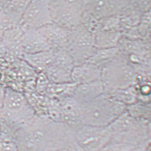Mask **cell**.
<instances>
[{
	"label": "cell",
	"mask_w": 151,
	"mask_h": 151,
	"mask_svg": "<svg viewBox=\"0 0 151 151\" xmlns=\"http://www.w3.org/2000/svg\"><path fill=\"white\" fill-rule=\"evenodd\" d=\"M14 141L18 151H57L72 148L76 144L73 128L38 115L17 130Z\"/></svg>",
	"instance_id": "cell-1"
},
{
	"label": "cell",
	"mask_w": 151,
	"mask_h": 151,
	"mask_svg": "<svg viewBox=\"0 0 151 151\" xmlns=\"http://www.w3.org/2000/svg\"><path fill=\"white\" fill-rule=\"evenodd\" d=\"M126 109L124 105L113 100L104 93L89 102L82 103L80 125L107 127L125 112Z\"/></svg>",
	"instance_id": "cell-2"
},
{
	"label": "cell",
	"mask_w": 151,
	"mask_h": 151,
	"mask_svg": "<svg viewBox=\"0 0 151 151\" xmlns=\"http://www.w3.org/2000/svg\"><path fill=\"white\" fill-rule=\"evenodd\" d=\"M108 126L111 142L139 144L151 140V121L134 118L126 111Z\"/></svg>",
	"instance_id": "cell-3"
},
{
	"label": "cell",
	"mask_w": 151,
	"mask_h": 151,
	"mask_svg": "<svg viewBox=\"0 0 151 151\" xmlns=\"http://www.w3.org/2000/svg\"><path fill=\"white\" fill-rule=\"evenodd\" d=\"M37 116L25 96L20 92L7 88L5 90L3 106L0 118L16 130L31 122Z\"/></svg>",
	"instance_id": "cell-4"
},
{
	"label": "cell",
	"mask_w": 151,
	"mask_h": 151,
	"mask_svg": "<svg viewBox=\"0 0 151 151\" xmlns=\"http://www.w3.org/2000/svg\"><path fill=\"white\" fill-rule=\"evenodd\" d=\"M101 80L106 92L136 85L137 75L125 57L119 52L111 62L101 68Z\"/></svg>",
	"instance_id": "cell-5"
},
{
	"label": "cell",
	"mask_w": 151,
	"mask_h": 151,
	"mask_svg": "<svg viewBox=\"0 0 151 151\" xmlns=\"http://www.w3.org/2000/svg\"><path fill=\"white\" fill-rule=\"evenodd\" d=\"M52 22L72 29L82 22L84 1H49Z\"/></svg>",
	"instance_id": "cell-6"
},
{
	"label": "cell",
	"mask_w": 151,
	"mask_h": 151,
	"mask_svg": "<svg viewBox=\"0 0 151 151\" xmlns=\"http://www.w3.org/2000/svg\"><path fill=\"white\" fill-rule=\"evenodd\" d=\"M97 49L94 35L84 25L70 29L66 50L72 57L76 66L87 62Z\"/></svg>",
	"instance_id": "cell-7"
},
{
	"label": "cell",
	"mask_w": 151,
	"mask_h": 151,
	"mask_svg": "<svg viewBox=\"0 0 151 151\" xmlns=\"http://www.w3.org/2000/svg\"><path fill=\"white\" fill-rule=\"evenodd\" d=\"M74 130L76 142L84 151H101L112 141L109 126H80Z\"/></svg>",
	"instance_id": "cell-8"
},
{
	"label": "cell",
	"mask_w": 151,
	"mask_h": 151,
	"mask_svg": "<svg viewBox=\"0 0 151 151\" xmlns=\"http://www.w3.org/2000/svg\"><path fill=\"white\" fill-rule=\"evenodd\" d=\"M51 23L49 1H30L19 26L25 31L38 29Z\"/></svg>",
	"instance_id": "cell-9"
},
{
	"label": "cell",
	"mask_w": 151,
	"mask_h": 151,
	"mask_svg": "<svg viewBox=\"0 0 151 151\" xmlns=\"http://www.w3.org/2000/svg\"><path fill=\"white\" fill-rule=\"evenodd\" d=\"M130 1H84L82 22L120 14Z\"/></svg>",
	"instance_id": "cell-10"
},
{
	"label": "cell",
	"mask_w": 151,
	"mask_h": 151,
	"mask_svg": "<svg viewBox=\"0 0 151 151\" xmlns=\"http://www.w3.org/2000/svg\"><path fill=\"white\" fill-rule=\"evenodd\" d=\"M37 30L45 37L52 50H66L70 30L53 23L45 26Z\"/></svg>",
	"instance_id": "cell-11"
},
{
	"label": "cell",
	"mask_w": 151,
	"mask_h": 151,
	"mask_svg": "<svg viewBox=\"0 0 151 151\" xmlns=\"http://www.w3.org/2000/svg\"><path fill=\"white\" fill-rule=\"evenodd\" d=\"M22 53H35L52 50L45 37L37 29L24 31L21 38Z\"/></svg>",
	"instance_id": "cell-12"
},
{
	"label": "cell",
	"mask_w": 151,
	"mask_h": 151,
	"mask_svg": "<svg viewBox=\"0 0 151 151\" xmlns=\"http://www.w3.org/2000/svg\"><path fill=\"white\" fill-rule=\"evenodd\" d=\"M30 1H0V6L10 28L19 25Z\"/></svg>",
	"instance_id": "cell-13"
},
{
	"label": "cell",
	"mask_w": 151,
	"mask_h": 151,
	"mask_svg": "<svg viewBox=\"0 0 151 151\" xmlns=\"http://www.w3.org/2000/svg\"><path fill=\"white\" fill-rule=\"evenodd\" d=\"M101 68L88 62L75 66L71 72L72 81L82 84L100 80Z\"/></svg>",
	"instance_id": "cell-14"
},
{
	"label": "cell",
	"mask_w": 151,
	"mask_h": 151,
	"mask_svg": "<svg viewBox=\"0 0 151 151\" xmlns=\"http://www.w3.org/2000/svg\"><path fill=\"white\" fill-rule=\"evenodd\" d=\"M105 92L102 81L100 80L78 84L76 87L73 97L82 103L95 99Z\"/></svg>",
	"instance_id": "cell-15"
},
{
	"label": "cell",
	"mask_w": 151,
	"mask_h": 151,
	"mask_svg": "<svg viewBox=\"0 0 151 151\" xmlns=\"http://www.w3.org/2000/svg\"><path fill=\"white\" fill-rule=\"evenodd\" d=\"M22 59L38 73L43 72L50 66L55 58L53 50L35 53H22Z\"/></svg>",
	"instance_id": "cell-16"
},
{
	"label": "cell",
	"mask_w": 151,
	"mask_h": 151,
	"mask_svg": "<svg viewBox=\"0 0 151 151\" xmlns=\"http://www.w3.org/2000/svg\"><path fill=\"white\" fill-rule=\"evenodd\" d=\"M143 14L138 8L135 1H130L128 4L119 14L120 31L123 33V35L126 31L138 25Z\"/></svg>",
	"instance_id": "cell-17"
},
{
	"label": "cell",
	"mask_w": 151,
	"mask_h": 151,
	"mask_svg": "<svg viewBox=\"0 0 151 151\" xmlns=\"http://www.w3.org/2000/svg\"><path fill=\"white\" fill-rule=\"evenodd\" d=\"M123 37L119 31H99L94 35L95 44L97 49H109L117 47Z\"/></svg>",
	"instance_id": "cell-18"
},
{
	"label": "cell",
	"mask_w": 151,
	"mask_h": 151,
	"mask_svg": "<svg viewBox=\"0 0 151 151\" xmlns=\"http://www.w3.org/2000/svg\"><path fill=\"white\" fill-rule=\"evenodd\" d=\"M78 84L73 82L64 83H50L45 92L47 97L56 100L73 96L76 87Z\"/></svg>",
	"instance_id": "cell-19"
},
{
	"label": "cell",
	"mask_w": 151,
	"mask_h": 151,
	"mask_svg": "<svg viewBox=\"0 0 151 151\" xmlns=\"http://www.w3.org/2000/svg\"><path fill=\"white\" fill-rule=\"evenodd\" d=\"M113 100L128 106L137 101V91L135 86L126 89L109 90L105 92Z\"/></svg>",
	"instance_id": "cell-20"
},
{
	"label": "cell",
	"mask_w": 151,
	"mask_h": 151,
	"mask_svg": "<svg viewBox=\"0 0 151 151\" xmlns=\"http://www.w3.org/2000/svg\"><path fill=\"white\" fill-rule=\"evenodd\" d=\"M119 52L117 47L109 49H97L95 54L87 62L95 65L101 68L117 56Z\"/></svg>",
	"instance_id": "cell-21"
},
{
	"label": "cell",
	"mask_w": 151,
	"mask_h": 151,
	"mask_svg": "<svg viewBox=\"0 0 151 151\" xmlns=\"http://www.w3.org/2000/svg\"><path fill=\"white\" fill-rule=\"evenodd\" d=\"M55 58L52 64L63 70L71 73L76 66L72 57L66 49L54 50Z\"/></svg>",
	"instance_id": "cell-22"
},
{
	"label": "cell",
	"mask_w": 151,
	"mask_h": 151,
	"mask_svg": "<svg viewBox=\"0 0 151 151\" xmlns=\"http://www.w3.org/2000/svg\"><path fill=\"white\" fill-rule=\"evenodd\" d=\"M126 111L134 118L151 121V103H146L137 101L127 106Z\"/></svg>",
	"instance_id": "cell-23"
},
{
	"label": "cell",
	"mask_w": 151,
	"mask_h": 151,
	"mask_svg": "<svg viewBox=\"0 0 151 151\" xmlns=\"http://www.w3.org/2000/svg\"><path fill=\"white\" fill-rule=\"evenodd\" d=\"M50 83H64L72 82L71 73L51 65L44 72Z\"/></svg>",
	"instance_id": "cell-24"
},
{
	"label": "cell",
	"mask_w": 151,
	"mask_h": 151,
	"mask_svg": "<svg viewBox=\"0 0 151 151\" xmlns=\"http://www.w3.org/2000/svg\"><path fill=\"white\" fill-rule=\"evenodd\" d=\"M151 11L144 13L137 26L142 39L146 41H151Z\"/></svg>",
	"instance_id": "cell-25"
},
{
	"label": "cell",
	"mask_w": 151,
	"mask_h": 151,
	"mask_svg": "<svg viewBox=\"0 0 151 151\" xmlns=\"http://www.w3.org/2000/svg\"><path fill=\"white\" fill-rule=\"evenodd\" d=\"M99 31H119L121 32L120 15L115 14L99 20Z\"/></svg>",
	"instance_id": "cell-26"
},
{
	"label": "cell",
	"mask_w": 151,
	"mask_h": 151,
	"mask_svg": "<svg viewBox=\"0 0 151 151\" xmlns=\"http://www.w3.org/2000/svg\"><path fill=\"white\" fill-rule=\"evenodd\" d=\"M49 83L50 82L44 72H41L37 73L35 82V89L37 93L45 96V92Z\"/></svg>",
	"instance_id": "cell-27"
},
{
	"label": "cell",
	"mask_w": 151,
	"mask_h": 151,
	"mask_svg": "<svg viewBox=\"0 0 151 151\" xmlns=\"http://www.w3.org/2000/svg\"><path fill=\"white\" fill-rule=\"evenodd\" d=\"M10 28V27L6 22L5 18L3 16V12L0 6V42L2 39L5 31Z\"/></svg>",
	"instance_id": "cell-28"
},
{
	"label": "cell",
	"mask_w": 151,
	"mask_h": 151,
	"mask_svg": "<svg viewBox=\"0 0 151 151\" xmlns=\"http://www.w3.org/2000/svg\"><path fill=\"white\" fill-rule=\"evenodd\" d=\"M0 151H18V148L14 141L8 142L2 140Z\"/></svg>",
	"instance_id": "cell-29"
},
{
	"label": "cell",
	"mask_w": 151,
	"mask_h": 151,
	"mask_svg": "<svg viewBox=\"0 0 151 151\" xmlns=\"http://www.w3.org/2000/svg\"><path fill=\"white\" fill-rule=\"evenodd\" d=\"M138 8L140 11L144 14L148 11H151V1H134Z\"/></svg>",
	"instance_id": "cell-30"
},
{
	"label": "cell",
	"mask_w": 151,
	"mask_h": 151,
	"mask_svg": "<svg viewBox=\"0 0 151 151\" xmlns=\"http://www.w3.org/2000/svg\"><path fill=\"white\" fill-rule=\"evenodd\" d=\"M5 90L6 88L0 85V112L3 106V100L4 97V94H5Z\"/></svg>",
	"instance_id": "cell-31"
},
{
	"label": "cell",
	"mask_w": 151,
	"mask_h": 151,
	"mask_svg": "<svg viewBox=\"0 0 151 151\" xmlns=\"http://www.w3.org/2000/svg\"><path fill=\"white\" fill-rule=\"evenodd\" d=\"M57 151H73V150L71 148H64Z\"/></svg>",
	"instance_id": "cell-32"
}]
</instances>
